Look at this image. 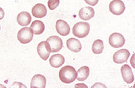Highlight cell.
<instances>
[{
  "instance_id": "1",
  "label": "cell",
  "mask_w": 135,
  "mask_h": 88,
  "mask_svg": "<svg viewBox=\"0 0 135 88\" xmlns=\"http://www.w3.org/2000/svg\"><path fill=\"white\" fill-rule=\"evenodd\" d=\"M59 77L64 83H72L76 79V71L71 66L63 67L59 72Z\"/></svg>"
},
{
  "instance_id": "2",
  "label": "cell",
  "mask_w": 135,
  "mask_h": 88,
  "mask_svg": "<svg viewBox=\"0 0 135 88\" xmlns=\"http://www.w3.org/2000/svg\"><path fill=\"white\" fill-rule=\"evenodd\" d=\"M90 24L85 22H80L75 23L73 27L72 32L73 34L77 38H85L90 33Z\"/></svg>"
},
{
  "instance_id": "3",
  "label": "cell",
  "mask_w": 135,
  "mask_h": 88,
  "mask_svg": "<svg viewBox=\"0 0 135 88\" xmlns=\"http://www.w3.org/2000/svg\"><path fill=\"white\" fill-rule=\"evenodd\" d=\"M33 38V32L29 27H23L17 33V40L22 44L29 43Z\"/></svg>"
},
{
  "instance_id": "4",
  "label": "cell",
  "mask_w": 135,
  "mask_h": 88,
  "mask_svg": "<svg viewBox=\"0 0 135 88\" xmlns=\"http://www.w3.org/2000/svg\"><path fill=\"white\" fill-rule=\"evenodd\" d=\"M109 42L111 47L115 48H121L125 43V39L123 37V35L119 33H114L110 35L109 38Z\"/></svg>"
},
{
  "instance_id": "5",
  "label": "cell",
  "mask_w": 135,
  "mask_h": 88,
  "mask_svg": "<svg viewBox=\"0 0 135 88\" xmlns=\"http://www.w3.org/2000/svg\"><path fill=\"white\" fill-rule=\"evenodd\" d=\"M46 42L48 43L51 52H59L63 48V42L62 39H61L57 36H51L47 38Z\"/></svg>"
},
{
  "instance_id": "6",
  "label": "cell",
  "mask_w": 135,
  "mask_h": 88,
  "mask_svg": "<svg viewBox=\"0 0 135 88\" xmlns=\"http://www.w3.org/2000/svg\"><path fill=\"white\" fill-rule=\"evenodd\" d=\"M109 10L114 15H120L125 10V5L121 0H113L109 3Z\"/></svg>"
},
{
  "instance_id": "7",
  "label": "cell",
  "mask_w": 135,
  "mask_h": 88,
  "mask_svg": "<svg viewBox=\"0 0 135 88\" xmlns=\"http://www.w3.org/2000/svg\"><path fill=\"white\" fill-rule=\"evenodd\" d=\"M51 48L46 41L41 42L37 46V53L42 60H47L50 56Z\"/></svg>"
},
{
  "instance_id": "8",
  "label": "cell",
  "mask_w": 135,
  "mask_h": 88,
  "mask_svg": "<svg viewBox=\"0 0 135 88\" xmlns=\"http://www.w3.org/2000/svg\"><path fill=\"white\" fill-rule=\"evenodd\" d=\"M129 56H130V53L127 49H121L119 51H117L114 54L113 60L117 64L124 63L128 59Z\"/></svg>"
},
{
  "instance_id": "9",
  "label": "cell",
  "mask_w": 135,
  "mask_h": 88,
  "mask_svg": "<svg viewBox=\"0 0 135 88\" xmlns=\"http://www.w3.org/2000/svg\"><path fill=\"white\" fill-rule=\"evenodd\" d=\"M121 74H122L123 79L124 80L125 82H127L128 84L133 82L134 75L132 72L131 67L128 65H127V64L121 67Z\"/></svg>"
},
{
  "instance_id": "10",
  "label": "cell",
  "mask_w": 135,
  "mask_h": 88,
  "mask_svg": "<svg viewBox=\"0 0 135 88\" xmlns=\"http://www.w3.org/2000/svg\"><path fill=\"white\" fill-rule=\"evenodd\" d=\"M46 84V77L43 75H35L31 81V88H45Z\"/></svg>"
},
{
  "instance_id": "11",
  "label": "cell",
  "mask_w": 135,
  "mask_h": 88,
  "mask_svg": "<svg viewBox=\"0 0 135 88\" xmlns=\"http://www.w3.org/2000/svg\"><path fill=\"white\" fill-rule=\"evenodd\" d=\"M56 32L61 36H67L70 33V26L69 24L63 20H57L56 23Z\"/></svg>"
},
{
  "instance_id": "12",
  "label": "cell",
  "mask_w": 135,
  "mask_h": 88,
  "mask_svg": "<svg viewBox=\"0 0 135 88\" xmlns=\"http://www.w3.org/2000/svg\"><path fill=\"white\" fill-rule=\"evenodd\" d=\"M32 13L35 17H37V18H42V17H44L46 15L47 10H46V8L43 4L37 3L32 8Z\"/></svg>"
},
{
  "instance_id": "13",
  "label": "cell",
  "mask_w": 135,
  "mask_h": 88,
  "mask_svg": "<svg viewBox=\"0 0 135 88\" xmlns=\"http://www.w3.org/2000/svg\"><path fill=\"white\" fill-rule=\"evenodd\" d=\"M95 16V10L92 7H84L79 11V17L82 20H90Z\"/></svg>"
},
{
  "instance_id": "14",
  "label": "cell",
  "mask_w": 135,
  "mask_h": 88,
  "mask_svg": "<svg viewBox=\"0 0 135 88\" xmlns=\"http://www.w3.org/2000/svg\"><path fill=\"white\" fill-rule=\"evenodd\" d=\"M66 46H67V48L74 52H80L81 48H82V46L81 43L79 40L75 39V38H69L66 41Z\"/></svg>"
},
{
  "instance_id": "15",
  "label": "cell",
  "mask_w": 135,
  "mask_h": 88,
  "mask_svg": "<svg viewBox=\"0 0 135 88\" xmlns=\"http://www.w3.org/2000/svg\"><path fill=\"white\" fill-rule=\"evenodd\" d=\"M31 20H32L31 15L27 12H21L17 17V21L18 22V24L21 25L22 27L27 26L31 22Z\"/></svg>"
},
{
  "instance_id": "16",
  "label": "cell",
  "mask_w": 135,
  "mask_h": 88,
  "mask_svg": "<svg viewBox=\"0 0 135 88\" xmlns=\"http://www.w3.org/2000/svg\"><path fill=\"white\" fill-rule=\"evenodd\" d=\"M50 65L55 68L61 67L65 62V58L61 54H55L50 57L49 59Z\"/></svg>"
},
{
  "instance_id": "17",
  "label": "cell",
  "mask_w": 135,
  "mask_h": 88,
  "mask_svg": "<svg viewBox=\"0 0 135 88\" xmlns=\"http://www.w3.org/2000/svg\"><path fill=\"white\" fill-rule=\"evenodd\" d=\"M30 28L32 30L33 34L40 35V34H42L44 32V30H45V25H44V23L42 21L35 20L31 24V27Z\"/></svg>"
},
{
  "instance_id": "18",
  "label": "cell",
  "mask_w": 135,
  "mask_h": 88,
  "mask_svg": "<svg viewBox=\"0 0 135 88\" xmlns=\"http://www.w3.org/2000/svg\"><path fill=\"white\" fill-rule=\"evenodd\" d=\"M90 75V69L88 67L84 66L80 67L77 72H76V79L80 81H85L88 78Z\"/></svg>"
},
{
  "instance_id": "19",
  "label": "cell",
  "mask_w": 135,
  "mask_h": 88,
  "mask_svg": "<svg viewBox=\"0 0 135 88\" xmlns=\"http://www.w3.org/2000/svg\"><path fill=\"white\" fill-rule=\"evenodd\" d=\"M104 50V43L100 39H97L92 45V52L95 54H100Z\"/></svg>"
},
{
  "instance_id": "20",
  "label": "cell",
  "mask_w": 135,
  "mask_h": 88,
  "mask_svg": "<svg viewBox=\"0 0 135 88\" xmlns=\"http://www.w3.org/2000/svg\"><path fill=\"white\" fill-rule=\"evenodd\" d=\"M60 3V0H48V8L51 10L56 9Z\"/></svg>"
},
{
  "instance_id": "21",
  "label": "cell",
  "mask_w": 135,
  "mask_h": 88,
  "mask_svg": "<svg viewBox=\"0 0 135 88\" xmlns=\"http://www.w3.org/2000/svg\"><path fill=\"white\" fill-rule=\"evenodd\" d=\"M85 3H87V4H89L90 6H95L98 3L99 0H85Z\"/></svg>"
},
{
  "instance_id": "22",
  "label": "cell",
  "mask_w": 135,
  "mask_h": 88,
  "mask_svg": "<svg viewBox=\"0 0 135 88\" xmlns=\"http://www.w3.org/2000/svg\"><path fill=\"white\" fill-rule=\"evenodd\" d=\"M12 87H23V88H25L26 86L23 84H21V83H18V82H15V83L13 84Z\"/></svg>"
},
{
  "instance_id": "23",
  "label": "cell",
  "mask_w": 135,
  "mask_h": 88,
  "mask_svg": "<svg viewBox=\"0 0 135 88\" xmlns=\"http://www.w3.org/2000/svg\"><path fill=\"white\" fill-rule=\"evenodd\" d=\"M4 15H5V13H4L3 9L0 8V20L3 18V17H4Z\"/></svg>"
},
{
  "instance_id": "24",
  "label": "cell",
  "mask_w": 135,
  "mask_h": 88,
  "mask_svg": "<svg viewBox=\"0 0 135 88\" xmlns=\"http://www.w3.org/2000/svg\"><path fill=\"white\" fill-rule=\"evenodd\" d=\"M75 87H76V88H77V87H85V88H86L87 86L85 85V84H76Z\"/></svg>"
},
{
  "instance_id": "25",
  "label": "cell",
  "mask_w": 135,
  "mask_h": 88,
  "mask_svg": "<svg viewBox=\"0 0 135 88\" xmlns=\"http://www.w3.org/2000/svg\"><path fill=\"white\" fill-rule=\"evenodd\" d=\"M133 60H134V55L132 57V58H131V64H132V66L133 67V68H134V62H133Z\"/></svg>"
},
{
  "instance_id": "26",
  "label": "cell",
  "mask_w": 135,
  "mask_h": 88,
  "mask_svg": "<svg viewBox=\"0 0 135 88\" xmlns=\"http://www.w3.org/2000/svg\"><path fill=\"white\" fill-rule=\"evenodd\" d=\"M0 87H4L3 86H2V85H0Z\"/></svg>"
}]
</instances>
